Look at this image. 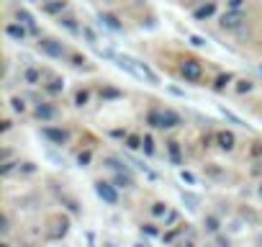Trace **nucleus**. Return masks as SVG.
Listing matches in <instances>:
<instances>
[{
  "label": "nucleus",
  "mask_w": 262,
  "mask_h": 247,
  "mask_svg": "<svg viewBox=\"0 0 262 247\" xmlns=\"http://www.w3.org/2000/svg\"><path fill=\"white\" fill-rule=\"evenodd\" d=\"M149 211H152V216H157V219H165V216H167V211H170V206H167L165 201H155V203L149 206Z\"/></svg>",
  "instance_id": "28"
},
{
  "label": "nucleus",
  "mask_w": 262,
  "mask_h": 247,
  "mask_svg": "<svg viewBox=\"0 0 262 247\" xmlns=\"http://www.w3.org/2000/svg\"><path fill=\"white\" fill-rule=\"evenodd\" d=\"M167 90H170L172 95H178V98H185V90H180V88H175V85H170Z\"/></svg>",
  "instance_id": "47"
},
{
  "label": "nucleus",
  "mask_w": 262,
  "mask_h": 247,
  "mask_svg": "<svg viewBox=\"0 0 262 247\" xmlns=\"http://www.w3.org/2000/svg\"><path fill=\"white\" fill-rule=\"evenodd\" d=\"M88 100H90V90H88V88H80V90L75 93V106L82 108V106H88Z\"/></svg>",
  "instance_id": "32"
},
{
  "label": "nucleus",
  "mask_w": 262,
  "mask_h": 247,
  "mask_svg": "<svg viewBox=\"0 0 262 247\" xmlns=\"http://www.w3.org/2000/svg\"><path fill=\"white\" fill-rule=\"evenodd\" d=\"M180 234H183V227H178V229H170V232H165V234H162V242H165V244H170V242H175Z\"/></svg>",
  "instance_id": "37"
},
{
  "label": "nucleus",
  "mask_w": 262,
  "mask_h": 247,
  "mask_svg": "<svg viewBox=\"0 0 262 247\" xmlns=\"http://www.w3.org/2000/svg\"><path fill=\"white\" fill-rule=\"evenodd\" d=\"M142 150H144L147 157L155 155V139H152V134H144V145H142Z\"/></svg>",
  "instance_id": "36"
},
{
  "label": "nucleus",
  "mask_w": 262,
  "mask_h": 247,
  "mask_svg": "<svg viewBox=\"0 0 262 247\" xmlns=\"http://www.w3.org/2000/svg\"><path fill=\"white\" fill-rule=\"evenodd\" d=\"M183 127V116L172 108H162V129H178Z\"/></svg>",
  "instance_id": "12"
},
{
  "label": "nucleus",
  "mask_w": 262,
  "mask_h": 247,
  "mask_svg": "<svg viewBox=\"0 0 262 247\" xmlns=\"http://www.w3.org/2000/svg\"><path fill=\"white\" fill-rule=\"evenodd\" d=\"M147 123L152 129H162V108H152L147 113Z\"/></svg>",
  "instance_id": "26"
},
{
  "label": "nucleus",
  "mask_w": 262,
  "mask_h": 247,
  "mask_svg": "<svg viewBox=\"0 0 262 247\" xmlns=\"http://www.w3.org/2000/svg\"><path fill=\"white\" fill-rule=\"evenodd\" d=\"M54 229L49 232V237L52 239H62V237H67V232H70V219L67 216H54Z\"/></svg>",
  "instance_id": "14"
},
{
  "label": "nucleus",
  "mask_w": 262,
  "mask_h": 247,
  "mask_svg": "<svg viewBox=\"0 0 262 247\" xmlns=\"http://www.w3.org/2000/svg\"><path fill=\"white\" fill-rule=\"evenodd\" d=\"M121 98H123V90L111 88V85H103V88H100V100H103V103H108V100H121Z\"/></svg>",
  "instance_id": "23"
},
{
  "label": "nucleus",
  "mask_w": 262,
  "mask_h": 247,
  "mask_svg": "<svg viewBox=\"0 0 262 247\" xmlns=\"http://www.w3.org/2000/svg\"><path fill=\"white\" fill-rule=\"evenodd\" d=\"M142 145H144L142 134H128L126 137V150H142Z\"/></svg>",
  "instance_id": "30"
},
{
  "label": "nucleus",
  "mask_w": 262,
  "mask_h": 247,
  "mask_svg": "<svg viewBox=\"0 0 262 247\" xmlns=\"http://www.w3.org/2000/svg\"><path fill=\"white\" fill-rule=\"evenodd\" d=\"M142 237H160V229L155 227V224H142Z\"/></svg>",
  "instance_id": "39"
},
{
  "label": "nucleus",
  "mask_w": 262,
  "mask_h": 247,
  "mask_svg": "<svg viewBox=\"0 0 262 247\" xmlns=\"http://www.w3.org/2000/svg\"><path fill=\"white\" fill-rule=\"evenodd\" d=\"M24 83L39 85V83H41V70H39V67H26V70H24Z\"/></svg>",
  "instance_id": "25"
},
{
  "label": "nucleus",
  "mask_w": 262,
  "mask_h": 247,
  "mask_svg": "<svg viewBox=\"0 0 262 247\" xmlns=\"http://www.w3.org/2000/svg\"><path fill=\"white\" fill-rule=\"evenodd\" d=\"M41 3H49V0H41Z\"/></svg>",
  "instance_id": "54"
},
{
  "label": "nucleus",
  "mask_w": 262,
  "mask_h": 247,
  "mask_svg": "<svg viewBox=\"0 0 262 247\" xmlns=\"http://www.w3.org/2000/svg\"><path fill=\"white\" fill-rule=\"evenodd\" d=\"M190 44H193V47H198V49H203V47H206V39H203V36H198V34H193V36H190Z\"/></svg>",
  "instance_id": "43"
},
{
  "label": "nucleus",
  "mask_w": 262,
  "mask_h": 247,
  "mask_svg": "<svg viewBox=\"0 0 262 247\" xmlns=\"http://www.w3.org/2000/svg\"><path fill=\"white\" fill-rule=\"evenodd\" d=\"M29 34H31V31H29L21 21H11V24L6 26V36L13 39V42H18V44H24V42L29 39Z\"/></svg>",
  "instance_id": "7"
},
{
  "label": "nucleus",
  "mask_w": 262,
  "mask_h": 247,
  "mask_svg": "<svg viewBox=\"0 0 262 247\" xmlns=\"http://www.w3.org/2000/svg\"><path fill=\"white\" fill-rule=\"evenodd\" d=\"M216 244H229V237H224V234H216Z\"/></svg>",
  "instance_id": "50"
},
{
  "label": "nucleus",
  "mask_w": 262,
  "mask_h": 247,
  "mask_svg": "<svg viewBox=\"0 0 262 247\" xmlns=\"http://www.w3.org/2000/svg\"><path fill=\"white\" fill-rule=\"evenodd\" d=\"M39 52L44 54V57H49V59H62V57H67V47L59 42V39H54V36H39Z\"/></svg>",
  "instance_id": "2"
},
{
  "label": "nucleus",
  "mask_w": 262,
  "mask_h": 247,
  "mask_svg": "<svg viewBox=\"0 0 262 247\" xmlns=\"http://www.w3.org/2000/svg\"><path fill=\"white\" fill-rule=\"evenodd\" d=\"M203 227H206V232H208V234H219V229H221V221H219V216L208 214V216L203 219Z\"/></svg>",
  "instance_id": "27"
},
{
  "label": "nucleus",
  "mask_w": 262,
  "mask_h": 247,
  "mask_svg": "<svg viewBox=\"0 0 262 247\" xmlns=\"http://www.w3.org/2000/svg\"><path fill=\"white\" fill-rule=\"evenodd\" d=\"M8 229H11V227H8V216H0V234L6 237V234H8Z\"/></svg>",
  "instance_id": "44"
},
{
  "label": "nucleus",
  "mask_w": 262,
  "mask_h": 247,
  "mask_svg": "<svg viewBox=\"0 0 262 247\" xmlns=\"http://www.w3.org/2000/svg\"><path fill=\"white\" fill-rule=\"evenodd\" d=\"M95 49V54L100 57V59H108V62H116V57H118V52H113V49H108V47H93Z\"/></svg>",
  "instance_id": "29"
},
{
  "label": "nucleus",
  "mask_w": 262,
  "mask_h": 247,
  "mask_svg": "<svg viewBox=\"0 0 262 247\" xmlns=\"http://www.w3.org/2000/svg\"><path fill=\"white\" fill-rule=\"evenodd\" d=\"M257 196H259V198H262V183H259V188H257Z\"/></svg>",
  "instance_id": "52"
},
{
  "label": "nucleus",
  "mask_w": 262,
  "mask_h": 247,
  "mask_svg": "<svg viewBox=\"0 0 262 247\" xmlns=\"http://www.w3.org/2000/svg\"><path fill=\"white\" fill-rule=\"evenodd\" d=\"M231 83H234V75H231V72H221V75H216V80L211 83V88H213L216 93H224Z\"/></svg>",
  "instance_id": "19"
},
{
  "label": "nucleus",
  "mask_w": 262,
  "mask_h": 247,
  "mask_svg": "<svg viewBox=\"0 0 262 247\" xmlns=\"http://www.w3.org/2000/svg\"><path fill=\"white\" fill-rule=\"evenodd\" d=\"M47 160H49L54 168H64V165H67V162H64V157H62V155H57L54 150H47Z\"/></svg>",
  "instance_id": "34"
},
{
  "label": "nucleus",
  "mask_w": 262,
  "mask_h": 247,
  "mask_svg": "<svg viewBox=\"0 0 262 247\" xmlns=\"http://www.w3.org/2000/svg\"><path fill=\"white\" fill-rule=\"evenodd\" d=\"M41 137L49 139L54 147H62V145L70 142V132H67V129H59V127H44V129H41Z\"/></svg>",
  "instance_id": "6"
},
{
  "label": "nucleus",
  "mask_w": 262,
  "mask_h": 247,
  "mask_svg": "<svg viewBox=\"0 0 262 247\" xmlns=\"http://www.w3.org/2000/svg\"><path fill=\"white\" fill-rule=\"evenodd\" d=\"M11 111L13 113H26V98L24 95H13L11 98Z\"/></svg>",
  "instance_id": "31"
},
{
  "label": "nucleus",
  "mask_w": 262,
  "mask_h": 247,
  "mask_svg": "<svg viewBox=\"0 0 262 247\" xmlns=\"http://www.w3.org/2000/svg\"><path fill=\"white\" fill-rule=\"evenodd\" d=\"M180 180H183V183H188V186H195V183H198V178H195L190 170H180Z\"/></svg>",
  "instance_id": "40"
},
{
  "label": "nucleus",
  "mask_w": 262,
  "mask_h": 247,
  "mask_svg": "<svg viewBox=\"0 0 262 247\" xmlns=\"http://www.w3.org/2000/svg\"><path fill=\"white\" fill-rule=\"evenodd\" d=\"M180 198H183V203H185L190 211H198V206H201V196H195V193H190V191H180Z\"/></svg>",
  "instance_id": "24"
},
{
  "label": "nucleus",
  "mask_w": 262,
  "mask_h": 247,
  "mask_svg": "<svg viewBox=\"0 0 262 247\" xmlns=\"http://www.w3.org/2000/svg\"><path fill=\"white\" fill-rule=\"evenodd\" d=\"M259 72H262V65H259Z\"/></svg>",
  "instance_id": "55"
},
{
  "label": "nucleus",
  "mask_w": 262,
  "mask_h": 247,
  "mask_svg": "<svg viewBox=\"0 0 262 247\" xmlns=\"http://www.w3.org/2000/svg\"><path fill=\"white\" fill-rule=\"evenodd\" d=\"M219 26L226 29V31H236V29H242V26H244V11H226V13H221Z\"/></svg>",
  "instance_id": "5"
},
{
  "label": "nucleus",
  "mask_w": 262,
  "mask_h": 247,
  "mask_svg": "<svg viewBox=\"0 0 262 247\" xmlns=\"http://www.w3.org/2000/svg\"><path fill=\"white\" fill-rule=\"evenodd\" d=\"M219 113H221V116H224L226 121H231V123H236V127H242V129H249V123H247L244 118H239V116H236L234 111H229L226 106H219Z\"/></svg>",
  "instance_id": "22"
},
{
  "label": "nucleus",
  "mask_w": 262,
  "mask_h": 247,
  "mask_svg": "<svg viewBox=\"0 0 262 247\" xmlns=\"http://www.w3.org/2000/svg\"><path fill=\"white\" fill-rule=\"evenodd\" d=\"M103 165H105L108 170H113V173H131V168H128L131 162H128L126 157L121 160V157H113V155H108V157H103Z\"/></svg>",
  "instance_id": "13"
},
{
  "label": "nucleus",
  "mask_w": 262,
  "mask_h": 247,
  "mask_svg": "<svg viewBox=\"0 0 262 247\" xmlns=\"http://www.w3.org/2000/svg\"><path fill=\"white\" fill-rule=\"evenodd\" d=\"M178 221V211H167V216H165V227H170V224H175Z\"/></svg>",
  "instance_id": "45"
},
{
  "label": "nucleus",
  "mask_w": 262,
  "mask_h": 247,
  "mask_svg": "<svg viewBox=\"0 0 262 247\" xmlns=\"http://www.w3.org/2000/svg\"><path fill=\"white\" fill-rule=\"evenodd\" d=\"M16 21H21V24L31 31V36H41V31H39V26H36V18H34L26 8H18V11H16Z\"/></svg>",
  "instance_id": "11"
},
{
  "label": "nucleus",
  "mask_w": 262,
  "mask_h": 247,
  "mask_svg": "<svg viewBox=\"0 0 262 247\" xmlns=\"http://www.w3.org/2000/svg\"><path fill=\"white\" fill-rule=\"evenodd\" d=\"M216 147H219L221 152H231V150L236 147V137H234V132H229V129L216 132Z\"/></svg>",
  "instance_id": "8"
},
{
  "label": "nucleus",
  "mask_w": 262,
  "mask_h": 247,
  "mask_svg": "<svg viewBox=\"0 0 262 247\" xmlns=\"http://www.w3.org/2000/svg\"><path fill=\"white\" fill-rule=\"evenodd\" d=\"M57 24H59L62 29H67L70 34H82V26L77 24L75 16H64V13H62V16H57Z\"/></svg>",
  "instance_id": "17"
},
{
  "label": "nucleus",
  "mask_w": 262,
  "mask_h": 247,
  "mask_svg": "<svg viewBox=\"0 0 262 247\" xmlns=\"http://www.w3.org/2000/svg\"><path fill=\"white\" fill-rule=\"evenodd\" d=\"M70 59H72V65H75V67H82V65H85V57H80V54H72Z\"/></svg>",
  "instance_id": "46"
},
{
  "label": "nucleus",
  "mask_w": 262,
  "mask_h": 247,
  "mask_svg": "<svg viewBox=\"0 0 262 247\" xmlns=\"http://www.w3.org/2000/svg\"><path fill=\"white\" fill-rule=\"evenodd\" d=\"M257 242H259V244H262V234H259V237H257Z\"/></svg>",
  "instance_id": "53"
},
{
  "label": "nucleus",
  "mask_w": 262,
  "mask_h": 247,
  "mask_svg": "<svg viewBox=\"0 0 262 247\" xmlns=\"http://www.w3.org/2000/svg\"><path fill=\"white\" fill-rule=\"evenodd\" d=\"M254 88V83L252 80H247V77H242V80H236V85H234V90L239 93V95H244V93H249Z\"/></svg>",
  "instance_id": "33"
},
{
  "label": "nucleus",
  "mask_w": 262,
  "mask_h": 247,
  "mask_svg": "<svg viewBox=\"0 0 262 247\" xmlns=\"http://www.w3.org/2000/svg\"><path fill=\"white\" fill-rule=\"evenodd\" d=\"M44 93L47 95H62L64 93V80L62 77H52L49 83H44Z\"/></svg>",
  "instance_id": "20"
},
{
  "label": "nucleus",
  "mask_w": 262,
  "mask_h": 247,
  "mask_svg": "<svg viewBox=\"0 0 262 247\" xmlns=\"http://www.w3.org/2000/svg\"><path fill=\"white\" fill-rule=\"evenodd\" d=\"M213 16H216V3H213V0H203L198 8H193V18L195 21H208Z\"/></svg>",
  "instance_id": "10"
},
{
  "label": "nucleus",
  "mask_w": 262,
  "mask_h": 247,
  "mask_svg": "<svg viewBox=\"0 0 262 247\" xmlns=\"http://www.w3.org/2000/svg\"><path fill=\"white\" fill-rule=\"evenodd\" d=\"M34 118L36 121H41V123H47V121H54L57 116H59V111H57V106L54 103H47V100H39L36 106H34Z\"/></svg>",
  "instance_id": "4"
},
{
  "label": "nucleus",
  "mask_w": 262,
  "mask_h": 247,
  "mask_svg": "<svg viewBox=\"0 0 262 247\" xmlns=\"http://www.w3.org/2000/svg\"><path fill=\"white\" fill-rule=\"evenodd\" d=\"M229 11H244L247 8V0H226Z\"/></svg>",
  "instance_id": "41"
},
{
  "label": "nucleus",
  "mask_w": 262,
  "mask_h": 247,
  "mask_svg": "<svg viewBox=\"0 0 262 247\" xmlns=\"http://www.w3.org/2000/svg\"><path fill=\"white\" fill-rule=\"evenodd\" d=\"M18 173L31 175V173H36V165H34V162H21V165H18Z\"/></svg>",
  "instance_id": "42"
},
{
  "label": "nucleus",
  "mask_w": 262,
  "mask_h": 247,
  "mask_svg": "<svg viewBox=\"0 0 262 247\" xmlns=\"http://www.w3.org/2000/svg\"><path fill=\"white\" fill-rule=\"evenodd\" d=\"M229 229H231V232H242V221H231Z\"/></svg>",
  "instance_id": "51"
},
{
  "label": "nucleus",
  "mask_w": 262,
  "mask_h": 247,
  "mask_svg": "<svg viewBox=\"0 0 262 247\" xmlns=\"http://www.w3.org/2000/svg\"><path fill=\"white\" fill-rule=\"evenodd\" d=\"M98 26H103V29H108V31H113V34H121V31H123V24H121L118 16H113V13H98Z\"/></svg>",
  "instance_id": "9"
},
{
  "label": "nucleus",
  "mask_w": 262,
  "mask_h": 247,
  "mask_svg": "<svg viewBox=\"0 0 262 247\" xmlns=\"http://www.w3.org/2000/svg\"><path fill=\"white\" fill-rule=\"evenodd\" d=\"M113 183L118 188H123V191H134L137 188V180H134L131 173H113Z\"/></svg>",
  "instance_id": "16"
},
{
  "label": "nucleus",
  "mask_w": 262,
  "mask_h": 247,
  "mask_svg": "<svg viewBox=\"0 0 262 247\" xmlns=\"http://www.w3.org/2000/svg\"><path fill=\"white\" fill-rule=\"evenodd\" d=\"M167 155H170V162H172L175 168L183 165V150H180V142L170 139V142H167Z\"/></svg>",
  "instance_id": "18"
},
{
  "label": "nucleus",
  "mask_w": 262,
  "mask_h": 247,
  "mask_svg": "<svg viewBox=\"0 0 262 247\" xmlns=\"http://www.w3.org/2000/svg\"><path fill=\"white\" fill-rule=\"evenodd\" d=\"M180 75L185 77V83H193V85H203V65L195 59V57H183L180 59Z\"/></svg>",
  "instance_id": "1"
},
{
  "label": "nucleus",
  "mask_w": 262,
  "mask_h": 247,
  "mask_svg": "<svg viewBox=\"0 0 262 247\" xmlns=\"http://www.w3.org/2000/svg\"><path fill=\"white\" fill-rule=\"evenodd\" d=\"M11 127H13V123H11V121L6 118V121H3V127H0V132H3V134H6V132H11Z\"/></svg>",
  "instance_id": "49"
},
{
  "label": "nucleus",
  "mask_w": 262,
  "mask_h": 247,
  "mask_svg": "<svg viewBox=\"0 0 262 247\" xmlns=\"http://www.w3.org/2000/svg\"><path fill=\"white\" fill-rule=\"evenodd\" d=\"M67 8V0H49V3H44V13L49 16H62Z\"/></svg>",
  "instance_id": "21"
},
{
  "label": "nucleus",
  "mask_w": 262,
  "mask_h": 247,
  "mask_svg": "<svg viewBox=\"0 0 262 247\" xmlns=\"http://www.w3.org/2000/svg\"><path fill=\"white\" fill-rule=\"evenodd\" d=\"M93 188H95V196H98L103 203L118 206V191H121V188H118L116 183H111V180H95Z\"/></svg>",
  "instance_id": "3"
},
{
  "label": "nucleus",
  "mask_w": 262,
  "mask_h": 247,
  "mask_svg": "<svg viewBox=\"0 0 262 247\" xmlns=\"http://www.w3.org/2000/svg\"><path fill=\"white\" fill-rule=\"evenodd\" d=\"M137 62V70H139V80H147L149 85H160V77H157V72L147 65V62H139V59H134Z\"/></svg>",
  "instance_id": "15"
},
{
  "label": "nucleus",
  "mask_w": 262,
  "mask_h": 247,
  "mask_svg": "<svg viewBox=\"0 0 262 247\" xmlns=\"http://www.w3.org/2000/svg\"><path fill=\"white\" fill-rule=\"evenodd\" d=\"M111 137H116V139H126L128 134H126L123 129H113V132H111Z\"/></svg>",
  "instance_id": "48"
},
{
  "label": "nucleus",
  "mask_w": 262,
  "mask_h": 247,
  "mask_svg": "<svg viewBox=\"0 0 262 247\" xmlns=\"http://www.w3.org/2000/svg\"><path fill=\"white\" fill-rule=\"evenodd\" d=\"M82 36H85V42H88L90 47H95V44H98V36H95V31H93L90 26H82Z\"/></svg>",
  "instance_id": "38"
},
{
  "label": "nucleus",
  "mask_w": 262,
  "mask_h": 247,
  "mask_svg": "<svg viewBox=\"0 0 262 247\" xmlns=\"http://www.w3.org/2000/svg\"><path fill=\"white\" fill-rule=\"evenodd\" d=\"M90 162H93V152H90V150L77 152V165H80V168H88Z\"/></svg>",
  "instance_id": "35"
}]
</instances>
